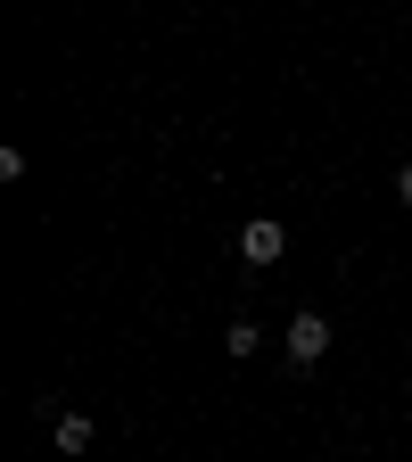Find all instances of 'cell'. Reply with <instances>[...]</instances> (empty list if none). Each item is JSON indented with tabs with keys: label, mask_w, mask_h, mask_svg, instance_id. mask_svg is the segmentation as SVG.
I'll return each mask as SVG.
<instances>
[{
	"label": "cell",
	"mask_w": 412,
	"mask_h": 462,
	"mask_svg": "<svg viewBox=\"0 0 412 462\" xmlns=\"http://www.w3.org/2000/svg\"><path fill=\"white\" fill-rule=\"evenodd\" d=\"M330 338H338V330H330V322L306 306L298 322H288V364H322V356H330Z\"/></svg>",
	"instance_id": "6da1fadb"
},
{
	"label": "cell",
	"mask_w": 412,
	"mask_h": 462,
	"mask_svg": "<svg viewBox=\"0 0 412 462\" xmlns=\"http://www.w3.org/2000/svg\"><path fill=\"white\" fill-rule=\"evenodd\" d=\"M280 248H288V231H280L272 215H256V223L240 231V256H248V264H280Z\"/></svg>",
	"instance_id": "7a4b0ae2"
},
{
	"label": "cell",
	"mask_w": 412,
	"mask_h": 462,
	"mask_svg": "<svg viewBox=\"0 0 412 462\" xmlns=\"http://www.w3.org/2000/svg\"><path fill=\"white\" fill-rule=\"evenodd\" d=\"M50 430H58V454H83V446L99 438V430H91V413H58Z\"/></svg>",
	"instance_id": "3957f363"
},
{
	"label": "cell",
	"mask_w": 412,
	"mask_h": 462,
	"mask_svg": "<svg viewBox=\"0 0 412 462\" xmlns=\"http://www.w3.org/2000/svg\"><path fill=\"white\" fill-rule=\"evenodd\" d=\"M223 346H231V356H240V364H248V356H256V346H264V330H256V322L240 314V322H231V330H223Z\"/></svg>",
	"instance_id": "277c9868"
},
{
	"label": "cell",
	"mask_w": 412,
	"mask_h": 462,
	"mask_svg": "<svg viewBox=\"0 0 412 462\" xmlns=\"http://www.w3.org/2000/svg\"><path fill=\"white\" fill-rule=\"evenodd\" d=\"M396 199H404V207H412V165H404V173H396Z\"/></svg>",
	"instance_id": "5b68a950"
}]
</instances>
